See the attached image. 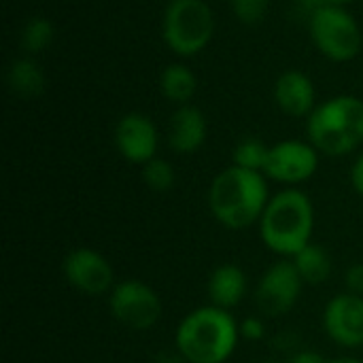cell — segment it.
Masks as SVG:
<instances>
[{"instance_id":"3","label":"cell","mask_w":363,"mask_h":363,"mask_svg":"<svg viewBox=\"0 0 363 363\" xmlns=\"http://www.w3.org/2000/svg\"><path fill=\"white\" fill-rule=\"evenodd\" d=\"M259 238L268 251L281 259H291L313 242L315 206L298 187H285L270 196V202L257 223Z\"/></svg>"},{"instance_id":"24","label":"cell","mask_w":363,"mask_h":363,"mask_svg":"<svg viewBox=\"0 0 363 363\" xmlns=\"http://www.w3.org/2000/svg\"><path fill=\"white\" fill-rule=\"evenodd\" d=\"M345 285L349 294L363 296V264H353L345 272Z\"/></svg>"},{"instance_id":"10","label":"cell","mask_w":363,"mask_h":363,"mask_svg":"<svg viewBox=\"0 0 363 363\" xmlns=\"http://www.w3.org/2000/svg\"><path fill=\"white\" fill-rule=\"evenodd\" d=\"M62 274L66 283L89 298L106 296L117 285L111 262L96 249L77 247L62 259Z\"/></svg>"},{"instance_id":"12","label":"cell","mask_w":363,"mask_h":363,"mask_svg":"<svg viewBox=\"0 0 363 363\" xmlns=\"http://www.w3.org/2000/svg\"><path fill=\"white\" fill-rule=\"evenodd\" d=\"M115 147L119 155L136 166L157 157L160 134L155 123L143 113H128L115 125Z\"/></svg>"},{"instance_id":"31","label":"cell","mask_w":363,"mask_h":363,"mask_svg":"<svg viewBox=\"0 0 363 363\" xmlns=\"http://www.w3.org/2000/svg\"><path fill=\"white\" fill-rule=\"evenodd\" d=\"M264 363H277V362H264ZM285 363H287V362H285Z\"/></svg>"},{"instance_id":"22","label":"cell","mask_w":363,"mask_h":363,"mask_svg":"<svg viewBox=\"0 0 363 363\" xmlns=\"http://www.w3.org/2000/svg\"><path fill=\"white\" fill-rule=\"evenodd\" d=\"M230 4L236 19L251 26V23H259L266 17L270 0H230Z\"/></svg>"},{"instance_id":"19","label":"cell","mask_w":363,"mask_h":363,"mask_svg":"<svg viewBox=\"0 0 363 363\" xmlns=\"http://www.w3.org/2000/svg\"><path fill=\"white\" fill-rule=\"evenodd\" d=\"M270 155V147L259 140V138H245L240 140L234 151H232V164L245 170H255V172H264L266 162Z\"/></svg>"},{"instance_id":"2","label":"cell","mask_w":363,"mask_h":363,"mask_svg":"<svg viewBox=\"0 0 363 363\" xmlns=\"http://www.w3.org/2000/svg\"><path fill=\"white\" fill-rule=\"evenodd\" d=\"M238 340L236 317L213 304L194 308L174 330V349L187 363H225L236 353Z\"/></svg>"},{"instance_id":"15","label":"cell","mask_w":363,"mask_h":363,"mask_svg":"<svg viewBox=\"0 0 363 363\" xmlns=\"http://www.w3.org/2000/svg\"><path fill=\"white\" fill-rule=\"evenodd\" d=\"M249 291V279L245 270L236 264H221L217 266L206 283L208 302L223 311H234Z\"/></svg>"},{"instance_id":"21","label":"cell","mask_w":363,"mask_h":363,"mask_svg":"<svg viewBox=\"0 0 363 363\" xmlns=\"http://www.w3.org/2000/svg\"><path fill=\"white\" fill-rule=\"evenodd\" d=\"M143 168V181L145 185L155 191V194H164L168 189L174 187V181H177V174H174V168L168 160H162V157H153L151 162H147Z\"/></svg>"},{"instance_id":"28","label":"cell","mask_w":363,"mask_h":363,"mask_svg":"<svg viewBox=\"0 0 363 363\" xmlns=\"http://www.w3.org/2000/svg\"><path fill=\"white\" fill-rule=\"evenodd\" d=\"M155 363H187L183 357H181V353L174 349V353H160L157 355V359H155Z\"/></svg>"},{"instance_id":"13","label":"cell","mask_w":363,"mask_h":363,"mask_svg":"<svg viewBox=\"0 0 363 363\" xmlns=\"http://www.w3.org/2000/svg\"><path fill=\"white\" fill-rule=\"evenodd\" d=\"M315 83L302 70H287L274 83V102L289 117H308L315 111Z\"/></svg>"},{"instance_id":"18","label":"cell","mask_w":363,"mask_h":363,"mask_svg":"<svg viewBox=\"0 0 363 363\" xmlns=\"http://www.w3.org/2000/svg\"><path fill=\"white\" fill-rule=\"evenodd\" d=\"M6 85L19 98H36L45 91V74L34 60L19 57L6 70Z\"/></svg>"},{"instance_id":"16","label":"cell","mask_w":363,"mask_h":363,"mask_svg":"<svg viewBox=\"0 0 363 363\" xmlns=\"http://www.w3.org/2000/svg\"><path fill=\"white\" fill-rule=\"evenodd\" d=\"M298 274L302 277L304 285H323L330 277H332V270H334V264H332V255L321 247V245H306L298 255L291 257Z\"/></svg>"},{"instance_id":"14","label":"cell","mask_w":363,"mask_h":363,"mask_svg":"<svg viewBox=\"0 0 363 363\" xmlns=\"http://www.w3.org/2000/svg\"><path fill=\"white\" fill-rule=\"evenodd\" d=\"M206 117L194 104H183L172 113L168 128V145L179 155L196 153L206 140Z\"/></svg>"},{"instance_id":"1","label":"cell","mask_w":363,"mask_h":363,"mask_svg":"<svg viewBox=\"0 0 363 363\" xmlns=\"http://www.w3.org/2000/svg\"><path fill=\"white\" fill-rule=\"evenodd\" d=\"M270 196L264 172L245 170L232 164L213 179L208 187V208L217 223L242 232L259 223Z\"/></svg>"},{"instance_id":"5","label":"cell","mask_w":363,"mask_h":363,"mask_svg":"<svg viewBox=\"0 0 363 363\" xmlns=\"http://www.w3.org/2000/svg\"><path fill=\"white\" fill-rule=\"evenodd\" d=\"M215 34V15L204 0H170L162 19V38L166 47L181 55L202 53Z\"/></svg>"},{"instance_id":"9","label":"cell","mask_w":363,"mask_h":363,"mask_svg":"<svg viewBox=\"0 0 363 363\" xmlns=\"http://www.w3.org/2000/svg\"><path fill=\"white\" fill-rule=\"evenodd\" d=\"M319 157L321 153L308 140H281L270 147L264 174L268 181L298 187L315 177L319 168Z\"/></svg>"},{"instance_id":"4","label":"cell","mask_w":363,"mask_h":363,"mask_svg":"<svg viewBox=\"0 0 363 363\" xmlns=\"http://www.w3.org/2000/svg\"><path fill=\"white\" fill-rule=\"evenodd\" d=\"M308 143L328 157H340L363 145V100L351 94L328 98L306 117Z\"/></svg>"},{"instance_id":"27","label":"cell","mask_w":363,"mask_h":363,"mask_svg":"<svg viewBox=\"0 0 363 363\" xmlns=\"http://www.w3.org/2000/svg\"><path fill=\"white\" fill-rule=\"evenodd\" d=\"M287 363H325V359H323V357H321L319 353H315V351H308V349H300L298 353L289 355Z\"/></svg>"},{"instance_id":"25","label":"cell","mask_w":363,"mask_h":363,"mask_svg":"<svg viewBox=\"0 0 363 363\" xmlns=\"http://www.w3.org/2000/svg\"><path fill=\"white\" fill-rule=\"evenodd\" d=\"M349 177H351V185H353L355 194L363 198V149L357 153V157H355V162L351 166V174Z\"/></svg>"},{"instance_id":"26","label":"cell","mask_w":363,"mask_h":363,"mask_svg":"<svg viewBox=\"0 0 363 363\" xmlns=\"http://www.w3.org/2000/svg\"><path fill=\"white\" fill-rule=\"evenodd\" d=\"M274 345H277V349H281V351H285L289 355L298 353V338L294 334H279L274 338Z\"/></svg>"},{"instance_id":"29","label":"cell","mask_w":363,"mask_h":363,"mask_svg":"<svg viewBox=\"0 0 363 363\" xmlns=\"http://www.w3.org/2000/svg\"><path fill=\"white\" fill-rule=\"evenodd\" d=\"M325 363H363V359L359 357H336V359H325Z\"/></svg>"},{"instance_id":"30","label":"cell","mask_w":363,"mask_h":363,"mask_svg":"<svg viewBox=\"0 0 363 363\" xmlns=\"http://www.w3.org/2000/svg\"><path fill=\"white\" fill-rule=\"evenodd\" d=\"M325 4H338V6H347V4H351L353 0H323Z\"/></svg>"},{"instance_id":"11","label":"cell","mask_w":363,"mask_h":363,"mask_svg":"<svg viewBox=\"0 0 363 363\" xmlns=\"http://www.w3.org/2000/svg\"><path fill=\"white\" fill-rule=\"evenodd\" d=\"M328 338L342 349H362L363 347V296L338 294L334 296L321 317Z\"/></svg>"},{"instance_id":"6","label":"cell","mask_w":363,"mask_h":363,"mask_svg":"<svg viewBox=\"0 0 363 363\" xmlns=\"http://www.w3.org/2000/svg\"><path fill=\"white\" fill-rule=\"evenodd\" d=\"M308 28L319 53L332 62H351L362 51V30L347 6L321 4L308 19Z\"/></svg>"},{"instance_id":"7","label":"cell","mask_w":363,"mask_h":363,"mask_svg":"<svg viewBox=\"0 0 363 363\" xmlns=\"http://www.w3.org/2000/svg\"><path fill=\"white\" fill-rule=\"evenodd\" d=\"M108 311L125 330L147 332L157 325L164 306L151 285L138 279H125L119 281L108 294Z\"/></svg>"},{"instance_id":"20","label":"cell","mask_w":363,"mask_h":363,"mask_svg":"<svg viewBox=\"0 0 363 363\" xmlns=\"http://www.w3.org/2000/svg\"><path fill=\"white\" fill-rule=\"evenodd\" d=\"M53 23L47 17H30L21 28V47L30 55H36L53 43Z\"/></svg>"},{"instance_id":"17","label":"cell","mask_w":363,"mask_h":363,"mask_svg":"<svg viewBox=\"0 0 363 363\" xmlns=\"http://www.w3.org/2000/svg\"><path fill=\"white\" fill-rule=\"evenodd\" d=\"M196 87H198V79L194 70L187 68L185 64H170L160 74L162 96L172 104H179V106L189 104V100L196 94Z\"/></svg>"},{"instance_id":"23","label":"cell","mask_w":363,"mask_h":363,"mask_svg":"<svg viewBox=\"0 0 363 363\" xmlns=\"http://www.w3.org/2000/svg\"><path fill=\"white\" fill-rule=\"evenodd\" d=\"M240 338L249 340V342H257L266 336V323H264V317L262 315H251V317H245L240 323Z\"/></svg>"},{"instance_id":"8","label":"cell","mask_w":363,"mask_h":363,"mask_svg":"<svg viewBox=\"0 0 363 363\" xmlns=\"http://www.w3.org/2000/svg\"><path fill=\"white\" fill-rule=\"evenodd\" d=\"M304 289L291 259H279L264 270L255 285L253 304L264 319H279L294 311Z\"/></svg>"}]
</instances>
